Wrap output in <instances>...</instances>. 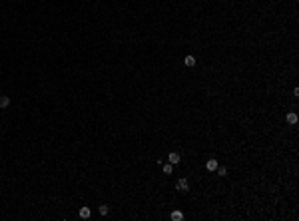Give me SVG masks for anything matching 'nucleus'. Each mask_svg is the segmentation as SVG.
<instances>
[{
  "label": "nucleus",
  "mask_w": 299,
  "mask_h": 221,
  "mask_svg": "<svg viewBox=\"0 0 299 221\" xmlns=\"http://www.w3.org/2000/svg\"><path fill=\"white\" fill-rule=\"evenodd\" d=\"M170 217H172V221H181V219H184V213L176 209V211H172V215H170Z\"/></svg>",
  "instance_id": "7"
},
{
  "label": "nucleus",
  "mask_w": 299,
  "mask_h": 221,
  "mask_svg": "<svg viewBox=\"0 0 299 221\" xmlns=\"http://www.w3.org/2000/svg\"><path fill=\"white\" fill-rule=\"evenodd\" d=\"M215 173H217L219 177H226V175H227V169H226V168H219V165H217V169H215Z\"/></svg>",
  "instance_id": "10"
},
{
  "label": "nucleus",
  "mask_w": 299,
  "mask_h": 221,
  "mask_svg": "<svg viewBox=\"0 0 299 221\" xmlns=\"http://www.w3.org/2000/svg\"><path fill=\"white\" fill-rule=\"evenodd\" d=\"M8 104H10V98L8 96H0V108H8Z\"/></svg>",
  "instance_id": "9"
},
{
  "label": "nucleus",
  "mask_w": 299,
  "mask_h": 221,
  "mask_svg": "<svg viewBox=\"0 0 299 221\" xmlns=\"http://www.w3.org/2000/svg\"><path fill=\"white\" fill-rule=\"evenodd\" d=\"M100 213L108 215V213H110V207H108V205H100Z\"/></svg>",
  "instance_id": "11"
},
{
  "label": "nucleus",
  "mask_w": 299,
  "mask_h": 221,
  "mask_svg": "<svg viewBox=\"0 0 299 221\" xmlns=\"http://www.w3.org/2000/svg\"><path fill=\"white\" fill-rule=\"evenodd\" d=\"M162 171H164L166 175H172V171H173V165L170 163V161H167V163H162Z\"/></svg>",
  "instance_id": "6"
},
{
  "label": "nucleus",
  "mask_w": 299,
  "mask_h": 221,
  "mask_svg": "<svg viewBox=\"0 0 299 221\" xmlns=\"http://www.w3.org/2000/svg\"><path fill=\"white\" fill-rule=\"evenodd\" d=\"M179 160H181V157H179V154H178V151H172V154L167 155V161H170L172 165H178V163H179Z\"/></svg>",
  "instance_id": "2"
},
{
  "label": "nucleus",
  "mask_w": 299,
  "mask_h": 221,
  "mask_svg": "<svg viewBox=\"0 0 299 221\" xmlns=\"http://www.w3.org/2000/svg\"><path fill=\"white\" fill-rule=\"evenodd\" d=\"M285 121H287V124H291V126H295V124H297V114H293V112H287Z\"/></svg>",
  "instance_id": "4"
},
{
  "label": "nucleus",
  "mask_w": 299,
  "mask_h": 221,
  "mask_svg": "<svg viewBox=\"0 0 299 221\" xmlns=\"http://www.w3.org/2000/svg\"><path fill=\"white\" fill-rule=\"evenodd\" d=\"M176 191H179V193H186V191H190V181H187L186 177L178 179V183H176Z\"/></svg>",
  "instance_id": "1"
},
{
  "label": "nucleus",
  "mask_w": 299,
  "mask_h": 221,
  "mask_svg": "<svg viewBox=\"0 0 299 221\" xmlns=\"http://www.w3.org/2000/svg\"><path fill=\"white\" fill-rule=\"evenodd\" d=\"M217 165H219L217 160H207V161H206V169H207V171H215V169H217Z\"/></svg>",
  "instance_id": "3"
},
{
  "label": "nucleus",
  "mask_w": 299,
  "mask_h": 221,
  "mask_svg": "<svg viewBox=\"0 0 299 221\" xmlns=\"http://www.w3.org/2000/svg\"><path fill=\"white\" fill-rule=\"evenodd\" d=\"M90 215H92V209L90 207H80V217L82 219H90Z\"/></svg>",
  "instance_id": "5"
},
{
  "label": "nucleus",
  "mask_w": 299,
  "mask_h": 221,
  "mask_svg": "<svg viewBox=\"0 0 299 221\" xmlns=\"http://www.w3.org/2000/svg\"><path fill=\"white\" fill-rule=\"evenodd\" d=\"M184 64H186L187 68H193V66H195V58H193V56H186V60H184Z\"/></svg>",
  "instance_id": "8"
}]
</instances>
